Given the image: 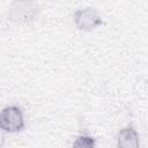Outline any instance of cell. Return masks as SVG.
I'll return each instance as SVG.
<instances>
[{
    "mask_svg": "<svg viewBox=\"0 0 148 148\" xmlns=\"http://www.w3.org/2000/svg\"><path fill=\"white\" fill-rule=\"evenodd\" d=\"M25 127L23 110L17 105H9L0 111V130L5 133H17Z\"/></svg>",
    "mask_w": 148,
    "mask_h": 148,
    "instance_id": "1",
    "label": "cell"
},
{
    "mask_svg": "<svg viewBox=\"0 0 148 148\" xmlns=\"http://www.w3.org/2000/svg\"><path fill=\"white\" fill-rule=\"evenodd\" d=\"M74 24L79 30L90 31L103 24V20L97 10L92 7L79 8L73 15Z\"/></svg>",
    "mask_w": 148,
    "mask_h": 148,
    "instance_id": "2",
    "label": "cell"
},
{
    "mask_svg": "<svg viewBox=\"0 0 148 148\" xmlns=\"http://www.w3.org/2000/svg\"><path fill=\"white\" fill-rule=\"evenodd\" d=\"M118 148H140L139 133L133 126H126L121 128L117 135Z\"/></svg>",
    "mask_w": 148,
    "mask_h": 148,
    "instance_id": "3",
    "label": "cell"
},
{
    "mask_svg": "<svg viewBox=\"0 0 148 148\" xmlns=\"http://www.w3.org/2000/svg\"><path fill=\"white\" fill-rule=\"evenodd\" d=\"M17 8H12L10 10V20L16 21V22H28L30 20H34L37 13L36 7L35 8H29L31 3H24L23 7L21 8V3H15Z\"/></svg>",
    "mask_w": 148,
    "mask_h": 148,
    "instance_id": "4",
    "label": "cell"
},
{
    "mask_svg": "<svg viewBox=\"0 0 148 148\" xmlns=\"http://www.w3.org/2000/svg\"><path fill=\"white\" fill-rule=\"evenodd\" d=\"M72 148H96V140L91 135L81 134L74 140Z\"/></svg>",
    "mask_w": 148,
    "mask_h": 148,
    "instance_id": "5",
    "label": "cell"
}]
</instances>
